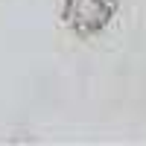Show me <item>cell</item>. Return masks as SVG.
Returning <instances> with one entry per match:
<instances>
[{"mask_svg": "<svg viewBox=\"0 0 146 146\" xmlns=\"http://www.w3.org/2000/svg\"><path fill=\"white\" fill-rule=\"evenodd\" d=\"M117 0H64L62 18L76 35H96L111 23Z\"/></svg>", "mask_w": 146, "mask_h": 146, "instance_id": "6da1fadb", "label": "cell"}]
</instances>
